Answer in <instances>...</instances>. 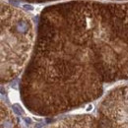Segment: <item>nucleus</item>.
I'll return each mask as SVG.
<instances>
[{"label":"nucleus","instance_id":"obj_1","mask_svg":"<svg viewBox=\"0 0 128 128\" xmlns=\"http://www.w3.org/2000/svg\"><path fill=\"white\" fill-rule=\"evenodd\" d=\"M1 77L16 78L27 63L34 40L32 21L23 11L3 3L1 6Z\"/></svg>","mask_w":128,"mask_h":128},{"label":"nucleus","instance_id":"obj_2","mask_svg":"<svg viewBox=\"0 0 128 128\" xmlns=\"http://www.w3.org/2000/svg\"><path fill=\"white\" fill-rule=\"evenodd\" d=\"M1 124L2 128H18L15 122L14 116L11 114V112L8 110V108L4 106H2V110H1Z\"/></svg>","mask_w":128,"mask_h":128}]
</instances>
